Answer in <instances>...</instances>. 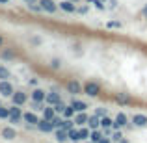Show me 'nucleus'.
I'll return each instance as SVG.
<instances>
[{"mask_svg":"<svg viewBox=\"0 0 147 143\" xmlns=\"http://www.w3.org/2000/svg\"><path fill=\"white\" fill-rule=\"evenodd\" d=\"M21 119H22V111H21V108H19L17 104H13V106L9 108V123L17 125V123H21Z\"/></svg>","mask_w":147,"mask_h":143,"instance_id":"7ed1b4c3","label":"nucleus"},{"mask_svg":"<svg viewBox=\"0 0 147 143\" xmlns=\"http://www.w3.org/2000/svg\"><path fill=\"white\" fill-rule=\"evenodd\" d=\"M127 123H129L127 115L123 113V111H119V113L115 115V119H114V128L119 130V128H123V126H127Z\"/></svg>","mask_w":147,"mask_h":143,"instance_id":"6e6552de","label":"nucleus"},{"mask_svg":"<svg viewBox=\"0 0 147 143\" xmlns=\"http://www.w3.org/2000/svg\"><path fill=\"white\" fill-rule=\"evenodd\" d=\"M115 102H119V104H130V102H132V99L129 97V93H117V95H115Z\"/></svg>","mask_w":147,"mask_h":143,"instance_id":"412c9836","label":"nucleus"},{"mask_svg":"<svg viewBox=\"0 0 147 143\" xmlns=\"http://www.w3.org/2000/svg\"><path fill=\"white\" fill-rule=\"evenodd\" d=\"M88 143H93V141H88Z\"/></svg>","mask_w":147,"mask_h":143,"instance_id":"de8ad7c7","label":"nucleus"},{"mask_svg":"<svg viewBox=\"0 0 147 143\" xmlns=\"http://www.w3.org/2000/svg\"><path fill=\"white\" fill-rule=\"evenodd\" d=\"M142 17H144V19H147V4L144 6V9H142Z\"/></svg>","mask_w":147,"mask_h":143,"instance_id":"a19ab883","label":"nucleus"},{"mask_svg":"<svg viewBox=\"0 0 147 143\" xmlns=\"http://www.w3.org/2000/svg\"><path fill=\"white\" fill-rule=\"evenodd\" d=\"M22 121H24L26 125H37V123H39V117H37L34 111H26V113H22Z\"/></svg>","mask_w":147,"mask_h":143,"instance_id":"f8f14e48","label":"nucleus"},{"mask_svg":"<svg viewBox=\"0 0 147 143\" xmlns=\"http://www.w3.org/2000/svg\"><path fill=\"white\" fill-rule=\"evenodd\" d=\"M60 100H61L60 93H56V91H49V93H47V99H45V104H50V106H54V104L60 102Z\"/></svg>","mask_w":147,"mask_h":143,"instance_id":"ddd939ff","label":"nucleus"},{"mask_svg":"<svg viewBox=\"0 0 147 143\" xmlns=\"http://www.w3.org/2000/svg\"><path fill=\"white\" fill-rule=\"evenodd\" d=\"M73 126H75V121H71V119H65V121H63V126H61V128H65V130H71Z\"/></svg>","mask_w":147,"mask_h":143,"instance_id":"473e14b6","label":"nucleus"},{"mask_svg":"<svg viewBox=\"0 0 147 143\" xmlns=\"http://www.w3.org/2000/svg\"><path fill=\"white\" fill-rule=\"evenodd\" d=\"M71 106L75 108V111H86L88 108H90L86 102H84V100H78V99H73L71 100Z\"/></svg>","mask_w":147,"mask_h":143,"instance_id":"2eb2a0df","label":"nucleus"},{"mask_svg":"<svg viewBox=\"0 0 147 143\" xmlns=\"http://www.w3.org/2000/svg\"><path fill=\"white\" fill-rule=\"evenodd\" d=\"M119 143H129V141H127V140H125V138H123V140H121V141H119Z\"/></svg>","mask_w":147,"mask_h":143,"instance_id":"a18cd8bd","label":"nucleus"},{"mask_svg":"<svg viewBox=\"0 0 147 143\" xmlns=\"http://www.w3.org/2000/svg\"><path fill=\"white\" fill-rule=\"evenodd\" d=\"M102 136H104V132H99V128H95V130H91V132H90V140L93 141V143H97Z\"/></svg>","mask_w":147,"mask_h":143,"instance_id":"b1692460","label":"nucleus"},{"mask_svg":"<svg viewBox=\"0 0 147 143\" xmlns=\"http://www.w3.org/2000/svg\"><path fill=\"white\" fill-rule=\"evenodd\" d=\"M106 113H108L106 108H97V110H95V115H99V117H104Z\"/></svg>","mask_w":147,"mask_h":143,"instance_id":"e433bc0d","label":"nucleus"},{"mask_svg":"<svg viewBox=\"0 0 147 143\" xmlns=\"http://www.w3.org/2000/svg\"><path fill=\"white\" fill-rule=\"evenodd\" d=\"M63 121H65L63 117H60V115H56V117L52 119V125H54V128H61V126H63Z\"/></svg>","mask_w":147,"mask_h":143,"instance_id":"cd10ccee","label":"nucleus"},{"mask_svg":"<svg viewBox=\"0 0 147 143\" xmlns=\"http://www.w3.org/2000/svg\"><path fill=\"white\" fill-rule=\"evenodd\" d=\"M43 117L45 119H50V121L56 117V110H54V106H50V104H49V106L43 108Z\"/></svg>","mask_w":147,"mask_h":143,"instance_id":"aec40b11","label":"nucleus"},{"mask_svg":"<svg viewBox=\"0 0 147 143\" xmlns=\"http://www.w3.org/2000/svg\"><path fill=\"white\" fill-rule=\"evenodd\" d=\"M97 143H112V140H110L108 136H102V138H100V140H99Z\"/></svg>","mask_w":147,"mask_h":143,"instance_id":"4c0bfd02","label":"nucleus"},{"mask_svg":"<svg viewBox=\"0 0 147 143\" xmlns=\"http://www.w3.org/2000/svg\"><path fill=\"white\" fill-rule=\"evenodd\" d=\"M54 134H56V140L60 141V143H65L69 140V134H67V130L65 128H56L54 130Z\"/></svg>","mask_w":147,"mask_h":143,"instance_id":"dca6fc26","label":"nucleus"},{"mask_svg":"<svg viewBox=\"0 0 147 143\" xmlns=\"http://www.w3.org/2000/svg\"><path fill=\"white\" fill-rule=\"evenodd\" d=\"M132 123H134V126H138V128H144V126H147V115L145 113H134L132 115Z\"/></svg>","mask_w":147,"mask_h":143,"instance_id":"9d476101","label":"nucleus"},{"mask_svg":"<svg viewBox=\"0 0 147 143\" xmlns=\"http://www.w3.org/2000/svg\"><path fill=\"white\" fill-rule=\"evenodd\" d=\"M78 132H80V140H88V138H90V132H91V128L90 126H82V128H78Z\"/></svg>","mask_w":147,"mask_h":143,"instance_id":"bb28decb","label":"nucleus"},{"mask_svg":"<svg viewBox=\"0 0 147 143\" xmlns=\"http://www.w3.org/2000/svg\"><path fill=\"white\" fill-rule=\"evenodd\" d=\"M106 26H108V28H121V22H119V21H110Z\"/></svg>","mask_w":147,"mask_h":143,"instance_id":"f704fd0d","label":"nucleus"},{"mask_svg":"<svg viewBox=\"0 0 147 143\" xmlns=\"http://www.w3.org/2000/svg\"><path fill=\"white\" fill-rule=\"evenodd\" d=\"M45 99H47V93H45L43 89L36 87V89L32 91V100H36V102H45Z\"/></svg>","mask_w":147,"mask_h":143,"instance_id":"4468645a","label":"nucleus"},{"mask_svg":"<svg viewBox=\"0 0 147 143\" xmlns=\"http://www.w3.org/2000/svg\"><path fill=\"white\" fill-rule=\"evenodd\" d=\"M100 128H114V119H110L108 115L100 117Z\"/></svg>","mask_w":147,"mask_h":143,"instance_id":"4be33fe9","label":"nucleus"},{"mask_svg":"<svg viewBox=\"0 0 147 143\" xmlns=\"http://www.w3.org/2000/svg\"><path fill=\"white\" fill-rule=\"evenodd\" d=\"M0 119H9V108L0 104Z\"/></svg>","mask_w":147,"mask_h":143,"instance_id":"c85d7f7f","label":"nucleus"},{"mask_svg":"<svg viewBox=\"0 0 147 143\" xmlns=\"http://www.w3.org/2000/svg\"><path fill=\"white\" fill-rule=\"evenodd\" d=\"M32 108H34V110H36V111H43V104H41V102H36V100H32Z\"/></svg>","mask_w":147,"mask_h":143,"instance_id":"c9c22d12","label":"nucleus"},{"mask_svg":"<svg viewBox=\"0 0 147 143\" xmlns=\"http://www.w3.org/2000/svg\"><path fill=\"white\" fill-rule=\"evenodd\" d=\"M50 69H54V71H58V69H61V60H58V58H54V60L50 61Z\"/></svg>","mask_w":147,"mask_h":143,"instance_id":"2f4dec72","label":"nucleus"},{"mask_svg":"<svg viewBox=\"0 0 147 143\" xmlns=\"http://www.w3.org/2000/svg\"><path fill=\"white\" fill-rule=\"evenodd\" d=\"M15 93V87L11 86L9 80H0V95L2 97H11Z\"/></svg>","mask_w":147,"mask_h":143,"instance_id":"20e7f679","label":"nucleus"},{"mask_svg":"<svg viewBox=\"0 0 147 143\" xmlns=\"http://www.w3.org/2000/svg\"><path fill=\"white\" fill-rule=\"evenodd\" d=\"M121 140H123V132H121V128H119V130H115V132L112 134V141L119 143V141H121Z\"/></svg>","mask_w":147,"mask_h":143,"instance_id":"7c9ffc66","label":"nucleus"},{"mask_svg":"<svg viewBox=\"0 0 147 143\" xmlns=\"http://www.w3.org/2000/svg\"><path fill=\"white\" fill-rule=\"evenodd\" d=\"M65 106H67V104H65L63 100H60V102H56V104H54V110H56V113H63Z\"/></svg>","mask_w":147,"mask_h":143,"instance_id":"c756f323","label":"nucleus"},{"mask_svg":"<svg viewBox=\"0 0 147 143\" xmlns=\"http://www.w3.org/2000/svg\"><path fill=\"white\" fill-rule=\"evenodd\" d=\"M88 4H95V7H97V9H104V4H102V0H90Z\"/></svg>","mask_w":147,"mask_h":143,"instance_id":"72a5a7b5","label":"nucleus"},{"mask_svg":"<svg viewBox=\"0 0 147 143\" xmlns=\"http://www.w3.org/2000/svg\"><path fill=\"white\" fill-rule=\"evenodd\" d=\"M4 47V37H2V34H0V48Z\"/></svg>","mask_w":147,"mask_h":143,"instance_id":"37998d69","label":"nucleus"},{"mask_svg":"<svg viewBox=\"0 0 147 143\" xmlns=\"http://www.w3.org/2000/svg\"><path fill=\"white\" fill-rule=\"evenodd\" d=\"M22 2H24L26 6H30V4H37V2H39V0H22Z\"/></svg>","mask_w":147,"mask_h":143,"instance_id":"58836bf2","label":"nucleus"},{"mask_svg":"<svg viewBox=\"0 0 147 143\" xmlns=\"http://www.w3.org/2000/svg\"><path fill=\"white\" fill-rule=\"evenodd\" d=\"M65 89H67V93H71L73 97H75V95H80V93H84V86H82V84H80L76 78L67 80V84H65Z\"/></svg>","mask_w":147,"mask_h":143,"instance_id":"f03ea898","label":"nucleus"},{"mask_svg":"<svg viewBox=\"0 0 147 143\" xmlns=\"http://www.w3.org/2000/svg\"><path fill=\"white\" fill-rule=\"evenodd\" d=\"M39 6L45 13H56L58 11V4L54 0H39Z\"/></svg>","mask_w":147,"mask_h":143,"instance_id":"39448f33","label":"nucleus"},{"mask_svg":"<svg viewBox=\"0 0 147 143\" xmlns=\"http://www.w3.org/2000/svg\"><path fill=\"white\" fill-rule=\"evenodd\" d=\"M37 128H39L41 130V132H45V134H49V132H54V130H56V128H54V125H52V121H50V119H39V123H37Z\"/></svg>","mask_w":147,"mask_h":143,"instance_id":"423d86ee","label":"nucleus"},{"mask_svg":"<svg viewBox=\"0 0 147 143\" xmlns=\"http://www.w3.org/2000/svg\"><path fill=\"white\" fill-rule=\"evenodd\" d=\"M0 56L4 58V60H15V56H17V52H15V48H2V52H0Z\"/></svg>","mask_w":147,"mask_h":143,"instance_id":"6ab92c4d","label":"nucleus"},{"mask_svg":"<svg viewBox=\"0 0 147 143\" xmlns=\"http://www.w3.org/2000/svg\"><path fill=\"white\" fill-rule=\"evenodd\" d=\"M60 9H63L65 13H76V4L71 0H61L60 2Z\"/></svg>","mask_w":147,"mask_h":143,"instance_id":"9b49d317","label":"nucleus"},{"mask_svg":"<svg viewBox=\"0 0 147 143\" xmlns=\"http://www.w3.org/2000/svg\"><path fill=\"white\" fill-rule=\"evenodd\" d=\"M7 2H9V0H0V4H7Z\"/></svg>","mask_w":147,"mask_h":143,"instance_id":"c03bdc74","label":"nucleus"},{"mask_svg":"<svg viewBox=\"0 0 147 143\" xmlns=\"http://www.w3.org/2000/svg\"><path fill=\"white\" fill-rule=\"evenodd\" d=\"M28 84H30V86H37V78H30Z\"/></svg>","mask_w":147,"mask_h":143,"instance_id":"79ce46f5","label":"nucleus"},{"mask_svg":"<svg viewBox=\"0 0 147 143\" xmlns=\"http://www.w3.org/2000/svg\"><path fill=\"white\" fill-rule=\"evenodd\" d=\"M9 76H11L9 69H7V67H4V65H0V80H7Z\"/></svg>","mask_w":147,"mask_h":143,"instance_id":"a878e982","label":"nucleus"},{"mask_svg":"<svg viewBox=\"0 0 147 143\" xmlns=\"http://www.w3.org/2000/svg\"><path fill=\"white\" fill-rule=\"evenodd\" d=\"M114 143H115V141H114Z\"/></svg>","mask_w":147,"mask_h":143,"instance_id":"09e8293b","label":"nucleus"},{"mask_svg":"<svg viewBox=\"0 0 147 143\" xmlns=\"http://www.w3.org/2000/svg\"><path fill=\"white\" fill-rule=\"evenodd\" d=\"M76 11H78V13H86V11H88V7H86V6H82V7H76Z\"/></svg>","mask_w":147,"mask_h":143,"instance_id":"ea45409f","label":"nucleus"},{"mask_svg":"<svg viewBox=\"0 0 147 143\" xmlns=\"http://www.w3.org/2000/svg\"><path fill=\"white\" fill-rule=\"evenodd\" d=\"M100 91H102V87H100V84L99 82H93V80H88L86 84H84V95H88V97H99L100 95Z\"/></svg>","mask_w":147,"mask_h":143,"instance_id":"f257e3e1","label":"nucleus"},{"mask_svg":"<svg viewBox=\"0 0 147 143\" xmlns=\"http://www.w3.org/2000/svg\"><path fill=\"white\" fill-rule=\"evenodd\" d=\"M67 134H69V140H71L73 143H76L80 140V132H78V128H75V126H73L71 130H67Z\"/></svg>","mask_w":147,"mask_h":143,"instance_id":"5701e85b","label":"nucleus"},{"mask_svg":"<svg viewBox=\"0 0 147 143\" xmlns=\"http://www.w3.org/2000/svg\"><path fill=\"white\" fill-rule=\"evenodd\" d=\"M75 113H76L75 108H73L71 104H69V106H65V110H63V113H61V115H63L65 119H71V117H75Z\"/></svg>","mask_w":147,"mask_h":143,"instance_id":"393cba45","label":"nucleus"},{"mask_svg":"<svg viewBox=\"0 0 147 143\" xmlns=\"http://www.w3.org/2000/svg\"><path fill=\"white\" fill-rule=\"evenodd\" d=\"M11 100H13V104H17V106H22V104H26V100H28V95H26L24 91H15V93L11 95Z\"/></svg>","mask_w":147,"mask_h":143,"instance_id":"0eeeda50","label":"nucleus"},{"mask_svg":"<svg viewBox=\"0 0 147 143\" xmlns=\"http://www.w3.org/2000/svg\"><path fill=\"white\" fill-rule=\"evenodd\" d=\"M0 136H2L4 140L11 141V140H15V138H17V130H15L13 126H4L2 132H0Z\"/></svg>","mask_w":147,"mask_h":143,"instance_id":"1a4fd4ad","label":"nucleus"},{"mask_svg":"<svg viewBox=\"0 0 147 143\" xmlns=\"http://www.w3.org/2000/svg\"><path fill=\"white\" fill-rule=\"evenodd\" d=\"M88 117H90V115H88L86 111H76V115H75V125H88Z\"/></svg>","mask_w":147,"mask_h":143,"instance_id":"f3484780","label":"nucleus"},{"mask_svg":"<svg viewBox=\"0 0 147 143\" xmlns=\"http://www.w3.org/2000/svg\"><path fill=\"white\" fill-rule=\"evenodd\" d=\"M88 126H90L91 130L99 128V126H100V117H99V115H90V117H88Z\"/></svg>","mask_w":147,"mask_h":143,"instance_id":"a211bd4d","label":"nucleus"},{"mask_svg":"<svg viewBox=\"0 0 147 143\" xmlns=\"http://www.w3.org/2000/svg\"><path fill=\"white\" fill-rule=\"evenodd\" d=\"M71 2H75V4H78V2H80V0H71Z\"/></svg>","mask_w":147,"mask_h":143,"instance_id":"49530a36","label":"nucleus"}]
</instances>
